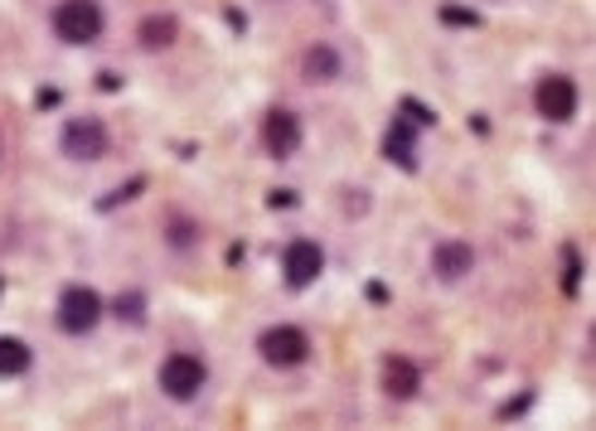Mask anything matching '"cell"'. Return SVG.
<instances>
[{"label": "cell", "instance_id": "17", "mask_svg": "<svg viewBox=\"0 0 596 431\" xmlns=\"http://www.w3.org/2000/svg\"><path fill=\"white\" fill-rule=\"evenodd\" d=\"M398 116H408L413 126H431V122H437V112H431L427 102H417V97H403V102H398Z\"/></svg>", "mask_w": 596, "mask_h": 431}, {"label": "cell", "instance_id": "15", "mask_svg": "<svg viewBox=\"0 0 596 431\" xmlns=\"http://www.w3.org/2000/svg\"><path fill=\"white\" fill-rule=\"evenodd\" d=\"M112 316L122 320V325H141V320H146V296H141V291H122V296L112 300Z\"/></svg>", "mask_w": 596, "mask_h": 431}, {"label": "cell", "instance_id": "11", "mask_svg": "<svg viewBox=\"0 0 596 431\" xmlns=\"http://www.w3.org/2000/svg\"><path fill=\"white\" fill-rule=\"evenodd\" d=\"M471 267H475L471 243H437V253H431V272H437L441 282H461Z\"/></svg>", "mask_w": 596, "mask_h": 431}, {"label": "cell", "instance_id": "2", "mask_svg": "<svg viewBox=\"0 0 596 431\" xmlns=\"http://www.w3.org/2000/svg\"><path fill=\"white\" fill-rule=\"evenodd\" d=\"M102 296L93 286H69L59 296V330L63 335H93L97 320H102Z\"/></svg>", "mask_w": 596, "mask_h": 431}, {"label": "cell", "instance_id": "22", "mask_svg": "<svg viewBox=\"0 0 596 431\" xmlns=\"http://www.w3.org/2000/svg\"><path fill=\"white\" fill-rule=\"evenodd\" d=\"M267 204H272V209H291V204H296V189H272Z\"/></svg>", "mask_w": 596, "mask_h": 431}, {"label": "cell", "instance_id": "6", "mask_svg": "<svg viewBox=\"0 0 596 431\" xmlns=\"http://www.w3.org/2000/svg\"><path fill=\"white\" fill-rule=\"evenodd\" d=\"M534 107L544 122H572L577 116V83L562 78V73H548L534 88Z\"/></svg>", "mask_w": 596, "mask_h": 431}, {"label": "cell", "instance_id": "20", "mask_svg": "<svg viewBox=\"0 0 596 431\" xmlns=\"http://www.w3.org/2000/svg\"><path fill=\"white\" fill-rule=\"evenodd\" d=\"M441 25H481V15L461 5H441Z\"/></svg>", "mask_w": 596, "mask_h": 431}, {"label": "cell", "instance_id": "3", "mask_svg": "<svg viewBox=\"0 0 596 431\" xmlns=\"http://www.w3.org/2000/svg\"><path fill=\"white\" fill-rule=\"evenodd\" d=\"M107 146H112V136H107V126L97 122V116H69V122H63L59 150L69 160H102Z\"/></svg>", "mask_w": 596, "mask_h": 431}, {"label": "cell", "instance_id": "7", "mask_svg": "<svg viewBox=\"0 0 596 431\" xmlns=\"http://www.w3.org/2000/svg\"><path fill=\"white\" fill-rule=\"evenodd\" d=\"M263 146L272 160H291L301 150V116L291 107H272L263 116Z\"/></svg>", "mask_w": 596, "mask_h": 431}, {"label": "cell", "instance_id": "9", "mask_svg": "<svg viewBox=\"0 0 596 431\" xmlns=\"http://www.w3.org/2000/svg\"><path fill=\"white\" fill-rule=\"evenodd\" d=\"M422 387V373L413 359H403V354H388L384 359V393L393 397V403H408V397H417Z\"/></svg>", "mask_w": 596, "mask_h": 431}, {"label": "cell", "instance_id": "5", "mask_svg": "<svg viewBox=\"0 0 596 431\" xmlns=\"http://www.w3.org/2000/svg\"><path fill=\"white\" fill-rule=\"evenodd\" d=\"M204 383H209V369H204V359H194V354H170V359L160 364V393L175 397V403L199 397Z\"/></svg>", "mask_w": 596, "mask_h": 431}, {"label": "cell", "instance_id": "16", "mask_svg": "<svg viewBox=\"0 0 596 431\" xmlns=\"http://www.w3.org/2000/svg\"><path fill=\"white\" fill-rule=\"evenodd\" d=\"M577 286H582V253L568 243V247H562V291L577 296Z\"/></svg>", "mask_w": 596, "mask_h": 431}, {"label": "cell", "instance_id": "19", "mask_svg": "<svg viewBox=\"0 0 596 431\" xmlns=\"http://www.w3.org/2000/svg\"><path fill=\"white\" fill-rule=\"evenodd\" d=\"M166 238L175 243V247H194V238H199V229H194L190 219H175V223H170V233H166Z\"/></svg>", "mask_w": 596, "mask_h": 431}, {"label": "cell", "instance_id": "4", "mask_svg": "<svg viewBox=\"0 0 596 431\" xmlns=\"http://www.w3.org/2000/svg\"><path fill=\"white\" fill-rule=\"evenodd\" d=\"M257 354H263V364H272V369H296V364L311 359V340H306V330H296V325H272L257 340Z\"/></svg>", "mask_w": 596, "mask_h": 431}, {"label": "cell", "instance_id": "18", "mask_svg": "<svg viewBox=\"0 0 596 431\" xmlns=\"http://www.w3.org/2000/svg\"><path fill=\"white\" fill-rule=\"evenodd\" d=\"M146 189V175H136V180H126V185H117L112 194H107L102 204H97V209H117V204H126V199H136V194Z\"/></svg>", "mask_w": 596, "mask_h": 431}, {"label": "cell", "instance_id": "23", "mask_svg": "<svg viewBox=\"0 0 596 431\" xmlns=\"http://www.w3.org/2000/svg\"><path fill=\"white\" fill-rule=\"evenodd\" d=\"M97 88H107V93H117V88H122V78H117V73H97Z\"/></svg>", "mask_w": 596, "mask_h": 431}, {"label": "cell", "instance_id": "21", "mask_svg": "<svg viewBox=\"0 0 596 431\" xmlns=\"http://www.w3.org/2000/svg\"><path fill=\"white\" fill-rule=\"evenodd\" d=\"M528 407H534V393H524V397H514V403H504L500 417H519V412H528Z\"/></svg>", "mask_w": 596, "mask_h": 431}, {"label": "cell", "instance_id": "10", "mask_svg": "<svg viewBox=\"0 0 596 431\" xmlns=\"http://www.w3.org/2000/svg\"><path fill=\"white\" fill-rule=\"evenodd\" d=\"M384 156L393 160L398 170H417V126L408 122V116H398V122L388 126V136H384Z\"/></svg>", "mask_w": 596, "mask_h": 431}, {"label": "cell", "instance_id": "14", "mask_svg": "<svg viewBox=\"0 0 596 431\" xmlns=\"http://www.w3.org/2000/svg\"><path fill=\"white\" fill-rule=\"evenodd\" d=\"M29 344L15 340V335H0V379H20V373L29 369Z\"/></svg>", "mask_w": 596, "mask_h": 431}, {"label": "cell", "instance_id": "12", "mask_svg": "<svg viewBox=\"0 0 596 431\" xmlns=\"http://www.w3.org/2000/svg\"><path fill=\"white\" fill-rule=\"evenodd\" d=\"M175 39H180V20H175V15H146V20L136 25V45L150 49V53L170 49Z\"/></svg>", "mask_w": 596, "mask_h": 431}, {"label": "cell", "instance_id": "8", "mask_svg": "<svg viewBox=\"0 0 596 431\" xmlns=\"http://www.w3.org/2000/svg\"><path fill=\"white\" fill-rule=\"evenodd\" d=\"M325 272V253H320V243H291L287 253H281V276H287V286H311L316 276Z\"/></svg>", "mask_w": 596, "mask_h": 431}, {"label": "cell", "instance_id": "13", "mask_svg": "<svg viewBox=\"0 0 596 431\" xmlns=\"http://www.w3.org/2000/svg\"><path fill=\"white\" fill-rule=\"evenodd\" d=\"M301 73H306V83H335V78H340V53H335L330 45L306 49V59H301Z\"/></svg>", "mask_w": 596, "mask_h": 431}, {"label": "cell", "instance_id": "1", "mask_svg": "<svg viewBox=\"0 0 596 431\" xmlns=\"http://www.w3.org/2000/svg\"><path fill=\"white\" fill-rule=\"evenodd\" d=\"M53 35H59L63 45H93V39L102 35V5H97V0H63V5L53 10Z\"/></svg>", "mask_w": 596, "mask_h": 431}]
</instances>
